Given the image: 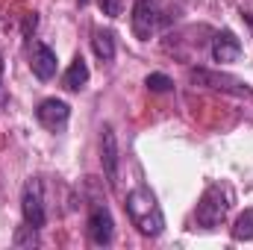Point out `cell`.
Returning <instances> with one entry per match:
<instances>
[{
	"label": "cell",
	"instance_id": "6da1fadb",
	"mask_svg": "<svg viewBox=\"0 0 253 250\" xmlns=\"http://www.w3.org/2000/svg\"><path fill=\"white\" fill-rule=\"evenodd\" d=\"M126 215H129V221H132V227L141 233V236H147V239H156V236H162V230H165V215H162V209H159V203H156V197H153V191L144 186L132 188L129 194H126Z\"/></svg>",
	"mask_w": 253,
	"mask_h": 250
},
{
	"label": "cell",
	"instance_id": "7a4b0ae2",
	"mask_svg": "<svg viewBox=\"0 0 253 250\" xmlns=\"http://www.w3.org/2000/svg\"><path fill=\"white\" fill-rule=\"evenodd\" d=\"M230 209H233V191H230V186L227 183H212L203 191V197H200V203L194 209V224L200 230H215V227H221L227 221Z\"/></svg>",
	"mask_w": 253,
	"mask_h": 250
},
{
	"label": "cell",
	"instance_id": "3957f363",
	"mask_svg": "<svg viewBox=\"0 0 253 250\" xmlns=\"http://www.w3.org/2000/svg\"><path fill=\"white\" fill-rule=\"evenodd\" d=\"M191 83L215 88V91H224V94H233V97H253V88L245 80L221 74V71H209V68H194L191 71Z\"/></svg>",
	"mask_w": 253,
	"mask_h": 250
},
{
	"label": "cell",
	"instance_id": "277c9868",
	"mask_svg": "<svg viewBox=\"0 0 253 250\" xmlns=\"http://www.w3.org/2000/svg\"><path fill=\"white\" fill-rule=\"evenodd\" d=\"M21 212H24V224L42 230L47 224V212H44V188H42V180L39 177H30L24 183V191H21Z\"/></svg>",
	"mask_w": 253,
	"mask_h": 250
},
{
	"label": "cell",
	"instance_id": "5b68a950",
	"mask_svg": "<svg viewBox=\"0 0 253 250\" xmlns=\"http://www.w3.org/2000/svg\"><path fill=\"white\" fill-rule=\"evenodd\" d=\"M129 24H132L135 39H141V42L153 39L159 33V27H162V6L156 0H135Z\"/></svg>",
	"mask_w": 253,
	"mask_h": 250
},
{
	"label": "cell",
	"instance_id": "8992f818",
	"mask_svg": "<svg viewBox=\"0 0 253 250\" xmlns=\"http://www.w3.org/2000/svg\"><path fill=\"white\" fill-rule=\"evenodd\" d=\"M85 230H88L91 245H97V248L112 245V239H115V221H112V212H109L106 203H94L91 206L88 221H85Z\"/></svg>",
	"mask_w": 253,
	"mask_h": 250
},
{
	"label": "cell",
	"instance_id": "52a82bcc",
	"mask_svg": "<svg viewBox=\"0 0 253 250\" xmlns=\"http://www.w3.org/2000/svg\"><path fill=\"white\" fill-rule=\"evenodd\" d=\"M100 165H103V174H106L109 186H115L121 156H118V135H115L112 124H103V129H100Z\"/></svg>",
	"mask_w": 253,
	"mask_h": 250
},
{
	"label": "cell",
	"instance_id": "ba28073f",
	"mask_svg": "<svg viewBox=\"0 0 253 250\" xmlns=\"http://www.w3.org/2000/svg\"><path fill=\"white\" fill-rule=\"evenodd\" d=\"M36 118H39V124L44 126V129L59 132L68 124V118H71V106L65 100H59V97H44L39 103V109H36Z\"/></svg>",
	"mask_w": 253,
	"mask_h": 250
},
{
	"label": "cell",
	"instance_id": "9c48e42d",
	"mask_svg": "<svg viewBox=\"0 0 253 250\" xmlns=\"http://www.w3.org/2000/svg\"><path fill=\"white\" fill-rule=\"evenodd\" d=\"M30 68H33V74L42 83L53 80L56 77V68H59V59H56L53 47H47L44 42H33L30 44Z\"/></svg>",
	"mask_w": 253,
	"mask_h": 250
},
{
	"label": "cell",
	"instance_id": "30bf717a",
	"mask_svg": "<svg viewBox=\"0 0 253 250\" xmlns=\"http://www.w3.org/2000/svg\"><path fill=\"white\" fill-rule=\"evenodd\" d=\"M239 56H242V42H239V36H236L233 30L215 33V39H212V59L221 62V65H227V62H239Z\"/></svg>",
	"mask_w": 253,
	"mask_h": 250
},
{
	"label": "cell",
	"instance_id": "8fae6325",
	"mask_svg": "<svg viewBox=\"0 0 253 250\" xmlns=\"http://www.w3.org/2000/svg\"><path fill=\"white\" fill-rule=\"evenodd\" d=\"M88 83V65L83 56H74V62L68 65V71L62 74V85L65 91H83Z\"/></svg>",
	"mask_w": 253,
	"mask_h": 250
},
{
	"label": "cell",
	"instance_id": "7c38bea8",
	"mask_svg": "<svg viewBox=\"0 0 253 250\" xmlns=\"http://www.w3.org/2000/svg\"><path fill=\"white\" fill-rule=\"evenodd\" d=\"M91 50L100 62H112L115 59V33L112 30H94L91 33Z\"/></svg>",
	"mask_w": 253,
	"mask_h": 250
},
{
	"label": "cell",
	"instance_id": "4fadbf2b",
	"mask_svg": "<svg viewBox=\"0 0 253 250\" xmlns=\"http://www.w3.org/2000/svg\"><path fill=\"white\" fill-rule=\"evenodd\" d=\"M233 239L236 242H253V209H245L236 224H233Z\"/></svg>",
	"mask_w": 253,
	"mask_h": 250
},
{
	"label": "cell",
	"instance_id": "5bb4252c",
	"mask_svg": "<svg viewBox=\"0 0 253 250\" xmlns=\"http://www.w3.org/2000/svg\"><path fill=\"white\" fill-rule=\"evenodd\" d=\"M12 245H15V248H39V230H36V227H30V224L18 227V233H15V239H12Z\"/></svg>",
	"mask_w": 253,
	"mask_h": 250
},
{
	"label": "cell",
	"instance_id": "9a60e30c",
	"mask_svg": "<svg viewBox=\"0 0 253 250\" xmlns=\"http://www.w3.org/2000/svg\"><path fill=\"white\" fill-rule=\"evenodd\" d=\"M144 85H147L150 91H156V94H165V91H171V88H174V80H171L168 74H147Z\"/></svg>",
	"mask_w": 253,
	"mask_h": 250
},
{
	"label": "cell",
	"instance_id": "2e32d148",
	"mask_svg": "<svg viewBox=\"0 0 253 250\" xmlns=\"http://www.w3.org/2000/svg\"><path fill=\"white\" fill-rule=\"evenodd\" d=\"M97 6L106 18H121V12H124V0H97Z\"/></svg>",
	"mask_w": 253,
	"mask_h": 250
},
{
	"label": "cell",
	"instance_id": "e0dca14e",
	"mask_svg": "<svg viewBox=\"0 0 253 250\" xmlns=\"http://www.w3.org/2000/svg\"><path fill=\"white\" fill-rule=\"evenodd\" d=\"M0 100H3V56H0Z\"/></svg>",
	"mask_w": 253,
	"mask_h": 250
},
{
	"label": "cell",
	"instance_id": "ac0fdd59",
	"mask_svg": "<svg viewBox=\"0 0 253 250\" xmlns=\"http://www.w3.org/2000/svg\"><path fill=\"white\" fill-rule=\"evenodd\" d=\"M80 6H85V0H80Z\"/></svg>",
	"mask_w": 253,
	"mask_h": 250
}]
</instances>
